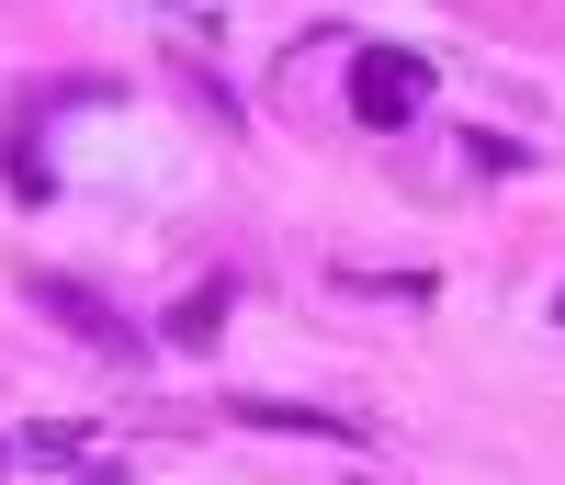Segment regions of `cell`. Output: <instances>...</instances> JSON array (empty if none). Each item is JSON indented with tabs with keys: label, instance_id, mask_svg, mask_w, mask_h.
I'll list each match as a JSON object with an SVG mask.
<instances>
[{
	"label": "cell",
	"instance_id": "obj_1",
	"mask_svg": "<svg viewBox=\"0 0 565 485\" xmlns=\"http://www.w3.org/2000/svg\"><path fill=\"white\" fill-rule=\"evenodd\" d=\"M430 57H407V45H351V114L373 136H407L418 114H430Z\"/></svg>",
	"mask_w": 565,
	"mask_h": 485
},
{
	"label": "cell",
	"instance_id": "obj_2",
	"mask_svg": "<svg viewBox=\"0 0 565 485\" xmlns=\"http://www.w3.org/2000/svg\"><path fill=\"white\" fill-rule=\"evenodd\" d=\"M23 305H34V316H57L68 338H90L103 362H148V327H136V316H114L103 294H90V282H57V271H34V282H23Z\"/></svg>",
	"mask_w": 565,
	"mask_h": 485
},
{
	"label": "cell",
	"instance_id": "obj_3",
	"mask_svg": "<svg viewBox=\"0 0 565 485\" xmlns=\"http://www.w3.org/2000/svg\"><path fill=\"white\" fill-rule=\"evenodd\" d=\"M226 418H238V429H295V441H328V452H351V418H328V407H295V396H226Z\"/></svg>",
	"mask_w": 565,
	"mask_h": 485
},
{
	"label": "cell",
	"instance_id": "obj_4",
	"mask_svg": "<svg viewBox=\"0 0 565 485\" xmlns=\"http://www.w3.org/2000/svg\"><path fill=\"white\" fill-rule=\"evenodd\" d=\"M226 305H238V271H215V282H193L170 316H159V338H181V351H215V327H226Z\"/></svg>",
	"mask_w": 565,
	"mask_h": 485
},
{
	"label": "cell",
	"instance_id": "obj_5",
	"mask_svg": "<svg viewBox=\"0 0 565 485\" xmlns=\"http://www.w3.org/2000/svg\"><path fill=\"white\" fill-rule=\"evenodd\" d=\"M12 463H45V474H79V463H90V418H34L23 441H12Z\"/></svg>",
	"mask_w": 565,
	"mask_h": 485
},
{
	"label": "cell",
	"instance_id": "obj_6",
	"mask_svg": "<svg viewBox=\"0 0 565 485\" xmlns=\"http://www.w3.org/2000/svg\"><path fill=\"white\" fill-rule=\"evenodd\" d=\"M45 192H57V181H45V159H34V136H12V204H45Z\"/></svg>",
	"mask_w": 565,
	"mask_h": 485
},
{
	"label": "cell",
	"instance_id": "obj_7",
	"mask_svg": "<svg viewBox=\"0 0 565 485\" xmlns=\"http://www.w3.org/2000/svg\"><path fill=\"white\" fill-rule=\"evenodd\" d=\"M79 485H125V463H79Z\"/></svg>",
	"mask_w": 565,
	"mask_h": 485
},
{
	"label": "cell",
	"instance_id": "obj_8",
	"mask_svg": "<svg viewBox=\"0 0 565 485\" xmlns=\"http://www.w3.org/2000/svg\"><path fill=\"white\" fill-rule=\"evenodd\" d=\"M0 474H12V441H0Z\"/></svg>",
	"mask_w": 565,
	"mask_h": 485
},
{
	"label": "cell",
	"instance_id": "obj_9",
	"mask_svg": "<svg viewBox=\"0 0 565 485\" xmlns=\"http://www.w3.org/2000/svg\"><path fill=\"white\" fill-rule=\"evenodd\" d=\"M554 316H565V294H554Z\"/></svg>",
	"mask_w": 565,
	"mask_h": 485
}]
</instances>
